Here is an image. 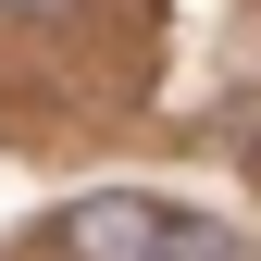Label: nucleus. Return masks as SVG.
<instances>
[{"mask_svg":"<svg viewBox=\"0 0 261 261\" xmlns=\"http://www.w3.org/2000/svg\"><path fill=\"white\" fill-rule=\"evenodd\" d=\"M162 237H174V212L137 199V187H87V199L62 212V249L75 261H162Z\"/></svg>","mask_w":261,"mask_h":261,"instance_id":"nucleus-1","label":"nucleus"},{"mask_svg":"<svg viewBox=\"0 0 261 261\" xmlns=\"http://www.w3.org/2000/svg\"><path fill=\"white\" fill-rule=\"evenodd\" d=\"M162 261H249V237H237V224H174Z\"/></svg>","mask_w":261,"mask_h":261,"instance_id":"nucleus-2","label":"nucleus"}]
</instances>
